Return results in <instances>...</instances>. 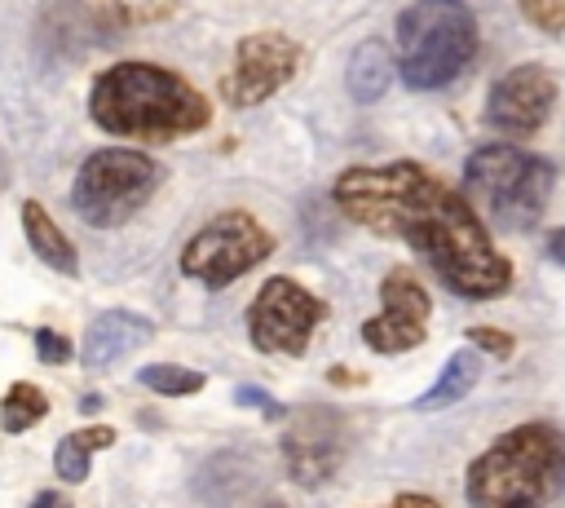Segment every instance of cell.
Returning a JSON list of instances; mask_svg holds the SVG:
<instances>
[{
  "mask_svg": "<svg viewBox=\"0 0 565 508\" xmlns=\"http://www.w3.org/2000/svg\"><path fill=\"white\" fill-rule=\"evenodd\" d=\"M93 13L110 27V31H124V27H150V22H163L177 13V0H88Z\"/></svg>",
  "mask_w": 565,
  "mask_h": 508,
  "instance_id": "19",
  "label": "cell"
},
{
  "mask_svg": "<svg viewBox=\"0 0 565 508\" xmlns=\"http://www.w3.org/2000/svg\"><path fill=\"white\" fill-rule=\"evenodd\" d=\"M349 455V420L331 406H300L282 428V464L296 486H322Z\"/></svg>",
  "mask_w": 565,
  "mask_h": 508,
  "instance_id": "10",
  "label": "cell"
},
{
  "mask_svg": "<svg viewBox=\"0 0 565 508\" xmlns=\"http://www.w3.org/2000/svg\"><path fill=\"white\" fill-rule=\"evenodd\" d=\"M468 199L503 230H534L552 199V163L543 155L516 150L512 141L477 146L463 159Z\"/></svg>",
  "mask_w": 565,
  "mask_h": 508,
  "instance_id": "5",
  "label": "cell"
},
{
  "mask_svg": "<svg viewBox=\"0 0 565 508\" xmlns=\"http://www.w3.org/2000/svg\"><path fill=\"white\" fill-rule=\"evenodd\" d=\"M516 9L543 35H561L565 31V0H516Z\"/></svg>",
  "mask_w": 565,
  "mask_h": 508,
  "instance_id": "21",
  "label": "cell"
},
{
  "mask_svg": "<svg viewBox=\"0 0 565 508\" xmlns=\"http://www.w3.org/2000/svg\"><path fill=\"white\" fill-rule=\"evenodd\" d=\"M300 71V44L282 31H256L234 44V62L221 75V97L234 110L269 102Z\"/></svg>",
  "mask_w": 565,
  "mask_h": 508,
  "instance_id": "9",
  "label": "cell"
},
{
  "mask_svg": "<svg viewBox=\"0 0 565 508\" xmlns=\"http://www.w3.org/2000/svg\"><path fill=\"white\" fill-rule=\"evenodd\" d=\"M102 406H106V398H102V393H84V398H79V411H84V415H97Z\"/></svg>",
  "mask_w": 565,
  "mask_h": 508,
  "instance_id": "26",
  "label": "cell"
},
{
  "mask_svg": "<svg viewBox=\"0 0 565 508\" xmlns=\"http://www.w3.org/2000/svg\"><path fill=\"white\" fill-rule=\"evenodd\" d=\"M565 490V433L547 420H525L499 433L472 464L463 495L477 508L547 504Z\"/></svg>",
  "mask_w": 565,
  "mask_h": 508,
  "instance_id": "3",
  "label": "cell"
},
{
  "mask_svg": "<svg viewBox=\"0 0 565 508\" xmlns=\"http://www.w3.org/2000/svg\"><path fill=\"white\" fill-rule=\"evenodd\" d=\"M322 318H327V305L305 283H296L287 274H274V278L260 283L256 300L247 305V336L260 353L300 358Z\"/></svg>",
  "mask_w": 565,
  "mask_h": 508,
  "instance_id": "8",
  "label": "cell"
},
{
  "mask_svg": "<svg viewBox=\"0 0 565 508\" xmlns=\"http://www.w3.org/2000/svg\"><path fill=\"white\" fill-rule=\"evenodd\" d=\"M150 336H154V322L150 318H141L132 309H106V314H97L88 322L79 358H84L88 371H110L115 362H124L128 353H137Z\"/></svg>",
  "mask_w": 565,
  "mask_h": 508,
  "instance_id": "13",
  "label": "cell"
},
{
  "mask_svg": "<svg viewBox=\"0 0 565 508\" xmlns=\"http://www.w3.org/2000/svg\"><path fill=\"white\" fill-rule=\"evenodd\" d=\"M44 415H49L44 389H35L31 380H13V384L4 389V398H0V428H4V433H26V428H35Z\"/></svg>",
  "mask_w": 565,
  "mask_h": 508,
  "instance_id": "18",
  "label": "cell"
},
{
  "mask_svg": "<svg viewBox=\"0 0 565 508\" xmlns=\"http://www.w3.org/2000/svg\"><path fill=\"white\" fill-rule=\"evenodd\" d=\"M35 504H62V495H57V490H40Z\"/></svg>",
  "mask_w": 565,
  "mask_h": 508,
  "instance_id": "29",
  "label": "cell"
},
{
  "mask_svg": "<svg viewBox=\"0 0 565 508\" xmlns=\"http://www.w3.org/2000/svg\"><path fill=\"white\" fill-rule=\"evenodd\" d=\"M159 181H163V168L150 155L128 146H106L79 163L71 181V208L93 230H119L150 203Z\"/></svg>",
  "mask_w": 565,
  "mask_h": 508,
  "instance_id": "6",
  "label": "cell"
},
{
  "mask_svg": "<svg viewBox=\"0 0 565 508\" xmlns=\"http://www.w3.org/2000/svg\"><path fill=\"white\" fill-rule=\"evenodd\" d=\"M137 384L159 393V398H190L207 384V375L194 371V367H177V362H150V367L137 371Z\"/></svg>",
  "mask_w": 565,
  "mask_h": 508,
  "instance_id": "20",
  "label": "cell"
},
{
  "mask_svg": "<svg viewBox=\"0 0 565 508\" xmlns=\"http://www.w3.org/2000/svg\"><path fill=\"white\" fill-rule=\"evenodd\" d=\"M335 208L371 234L397 239L463 300H494L512 287V261L494 247L468 194L450 190L424 163L397 159L344 168L331 186Z\"/></svg>",
  "mask_w": 565,
  "mask_h": 508,
  "instance_id": "1",
  "label": "cell"
},
{
  "mask_svg": "<svg viewBox=\"0 0 565 508\" xmlns=\"http://www.w3.org/2000/svg\"><path fill=\"white\" fill-rule=\"evenodd\" d=\"M234 402H238V406H256L265 420H287V406L274 402V398H269L265 389H256V384H238V389H234Z\"/></svg>",
  "mask_w": 565,
  "mask_h": 508,
  "instance_id": "24",
  "label": "cell"
},
{
  "mask_svg": "<svg viewBox=\"0 0 565 508\" xmlns=\"http://www.w3.org/2000/svg\"><path fill=\"white\" fill-rule=\"evenodd\" d=\"M115 428L110 424H88V428H75V433H66L62 442H57V451H53V473L66 481V486H79L84 477H88V459L97 455V451H106V446H115Z\"/></svg>",
  "mask_w": 565,
  "mask_h": 508,
  "instance_id": "16",
  "label": "cell"
},
{
  "mask_svg": "<svg viewBox=\"0 0 565 508\" xmlns=\"http://www.w3.org/2000/svg\"><path fill=\"white\" fill-rule=\"evenodd\" d=\"M547 256H552V261H556V265H565V225H561V230H552V234H547Z\"/></svg>",
  "mask_w": 565,
  "mask_h": 508,
  "instance_id": "25",
  "label": "cell"
},
{
  "mask_svg": "<svg viewBox=\"0 0 565 508\" xmlns=\"http://www.w3.org/2000/svg\"><path fill=\"white\" fill-rule=\"evenodd\" d=\"M481 375V349L468 345V349H455L446 358V367L437 371V380L415 398V411H441V406H455Z\"/></svg>",
  "mask_w": 565,
  "mask_h": 508,
  "instance_id": "15",
  "label": "cell"
},
{
  "mask_svg": "<svg viewBox=\"0 0 565 508\" xmlns=\"http://www.w3.org/2000/svg\"><path fill=\"white\" fill-rule=\"evenodd\" d=\"M274 252V234L252 216V212H221L212 216L185 247H181V274L203 283L207 292L230 287L247 269H256Z\"/></svg>",
  "mask_w": 565,
  "mask_h": 508,
  "instance_id": "7",
  "label": "cell"
},
{
  "mask_svg": "<svg viewBox=\"0 0 565 508\" xmlns=\"http://www.w3.org/2000/svg\"><path fill=\"white\" fill-rule=\"evenodd\" d=\"M344 80H349L353 102H375V97H384V88H388V80H393V57H388V49H384L380 40L358 44L353 57H349Z\"/></svg>",
  "mask_w": 565,
  "mask_h": 508,
  "instance_id": "17",
  "label": "cell"
},
{
  "mask_svg": "<svg viewBox=\"0 0 565 508\" xmlns=\"http://www.w3.org/2000/svg\"><path fill=\"white\" fill-rule=\"evenodd\" d=\"M88 115L97 128L137 141H177L203 133L212 119L207 97L159 62H115L93 80Z\"/></svg>",
  "mask_w": 565,
  "mask_h": 508,
  "instance_id": "2",
  "label": "cell"
},
{
  "mask_svg": "<svg viewBox=\"0 0 565 508\" xmlns=\"http://www.w3.org/2000/svg\"><path fill=\"white\" fill-rule=\"evenodd\" d=\"M380 314L362 322V345L371 353H406L428 340V314L433 296L411 269H388L380 283Z\"/></svg>",
  "mask_w": 565,
  "mask_h": 508,
  "instance_id": "11",
  "label": "cell"
},
{
  "mask_svg": "<svg viewBox=\"0 0 565 508\" xmlns=\"http://www.w3.org/2000/svg\"><path fill=\"white\" fill-rule=\"evenodd\" d=\"M556 75L539 62H525V66H512L503 71L494 84H490V97H486V124L508 133V137H534L552 110H556Z\"/></svg>",
  "mask_w": 565,
  "mask_h": 508,
  "instance_id": "12",
  "label": "cell"
},
{
  "mask_svg": "<svg viewBox=\"0 0 565 508\" xmlns=\"http://www.w3.org/2000/svg\"><path fill=\"white\" fill-rule=\"evenodd\" d=\"M397 504H437L433 495H397Z\"/></svg>",
  "mask_w": 565,
  "mask_h": 508,
  "instance_id": "28",
  "label": "cell"
},
{
  "mask_svg": "<svg viewBox=\"0 0 565 508\" xmlns=\"http://www.w3.org/2000/svg\"><path fill=\"white\" fill-rule=\"evenodd\" d=\"M481 31L459 0H415L397 13V71L411 88H446L477 57Z\"/></svg>",
  "mask_w": 565,
  "mask_h": 508,
  "instance_id": "4",
  "label": "cell"
},
{
  "mask_svg": "<svg viewBox=\"0 0 565 508\" xmlns=\"http://www.w3.org/2000/svg\"><path fill=\"white\" fill-rule=\"evenodd\" d=\"M31 340H35V358H40L44 367H62V362H71V340H66L62 331H53V327H35Z\"/></svg>",
  "mask_w": 565,
  "mask_h": 508,
  "instance_id": "22",
  "label": "cell"
},
{
  "mask_svg": "<svg viewBox=\"0 0 565 508\" xmlns=\"http://www.w3.org/2000/svg\"><path fill=\"white\" fill-rule=\"evenodd\" d=\"M22 234H26V247L35 252V261H44L49 269H57V274H79V261H75V243H71V234L53 221V212L44 208V203H35V199H26L22 203Z\"/></svg>",
  "mask_w": 565,
  "mask_h": 508,
  "instance_id": "14",
  "label": "cell"
},
{
  "mask_svg": "<svg viewBox=\"0 0 565 508\" xmlns=\"http://www.w3.org/2000/svg\"><path fill=\"white\" fill-rule=\"evenodd\" d=\"M468 345H477L481 353H494V358H512V349H516V340L508 331H499V327H472Z\"/></svg>",
  "mask_w": 565,
  "mask_h": 508,
  "instance_id": "23",
  "label": "cell"
},
{
  "mask_svg": "<svg viewBox=\"0 0 565 508\" xmlns=\"http://www.w3.org/2000/svg\"><path fill=\"white\" fill-rule=\"evenodd\" d=\"M331 384H362V375H349V371H331Z\"/></svg>",
  "mask_w": 565,
  "mask_h": 508,
  "instance_id": "27",
  "label": "cell"
}]
</instances>
